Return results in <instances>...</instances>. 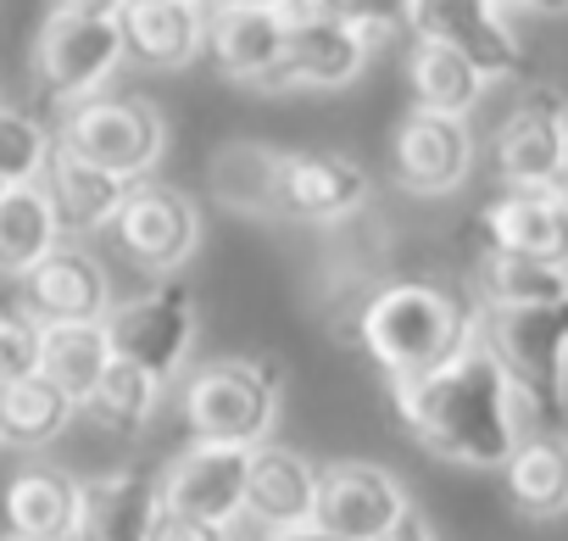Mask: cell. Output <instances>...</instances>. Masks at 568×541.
Segmentation results:
<instances>
[{
	"label": "cell",
	"instance_id": "6da1fadb",
	"mask_svg": "<svg viewBox=\"0 0 568 541\" xmlns=\"http://www.w3.org/2000/svg\"><path fill=\"white\" fill-rule=\"evenodd\" d=\"M390 408L402 430L457 469H501L524 447V397L490 352L485 330L424 374L390 380Z\"/></svg>",
	"mask_w": 568,
	"mask_h": 541
},
{
	"label": "cell",
	"instance_id": "7a4b0ae2",
	"mask_svg": "<svg viewBox=\"0 0 568 541\" xmlns=\"http://www.w3.org/2000/svg\"><path fill=\"white\" fill-rule=\"evenodd\" d=\"M479 324H485V313H474L452 285L390 280L363 297L346 341H357L390 380H402V374H424V369L446 363L452 352H463L479 335Z\"/></svg>",
	"mask_w": 568,
	"mask_h": 541
},
{
	"label": "cell",
	"instance_id": "3957f363",
	"mask_svg": "<svg viewBox=\"0 0 568 541\" xmlns=\"http://www.w3.org/2000/svg\"><path fill=\"white\" fill-rule=\"evenodd\" d=\"M278 391H284V369L273 358H217L184 380L179 402L195 441L262 447L278 419Z\"/></svg>",
	"mask_w": 568,
	"mask_h": 541
},
{
	"label": "cell",
	"instance_id": "277c9868",
	"mask_svg": "<svg viewBox=\"0 0 568 541\" xmlns=\"http://www.w3.org/2000/svg\"><path fill=\"white\" fill-rule=\"evenodd\" d=\"M479 330L535 419L568 413V297L540 308H490Z\"/></svg>",
	"mask_w": 568,
	"mask_h": 541
},
{
	"label": "cell",
	"instance_id": "5b68a950",
	"mask_svg": "<svg viewBox=\"0 0 568 541\" xmlns=\"http://www.w3.org/2000/svg\"><path fill=\"white\" fill-rule=\"evenodd\" d=\"M57 140L95 168L145 179L168 151V118L145 96H90V101L68 107Z\"/></svg>",
	"mask_w": 568,
	"mask_h": 541
},
{
	"label": "cell",
	"instance_id": "8992f818",
	"mask_svg": "<svg viewBox=\"0 0 568 541\" xmlns=\"http://www.w3.org/2000/svg\"><path fill=\"white\" fill-rule=\"evenodd\" d=\"M129 62L123 23L118 18H79V12H51L34 40V79L51 101L79 107L106 90V79Z\"/></svg>",
	"mask_w": 568,
	"mask_h": 541
},
{
	"label": "cell",
	"instance_id": "52a82bcc",
	"mask_svg": "<svg viewBox=\"0 0 568 541\" xmlns=\"http://www.w3.org/2000/svg\"><path fill=\"white\" fill-rule=\"evenodd\" d=\"M195 324H201L195 319V291L179 274L156 280L134 302H112V313H106L112 352L129 358V363H140V369H151L162 385L184 369V358L195 347Z\"/></svg>",
	"mask_w": 568,
	"mask_h": 541
},
{
	"label": "cell",
	"instance_id": "ba28073f",
	"mask_svg": "<svg viewBox=\"0 0 568 541\" xmlns=\"http://www.w3.org/2000/svg\"><path fill=\"white\" fill-rule=\"evenodd\" d=\"M112 234H118V251L134 268L168 280V274H179V268L195 257V246H201V207L184 190L145 179V184L129 190L123 212L112 218Z\"/></svg>",
	"mask_w": 568,
	"mask_h": 541
},
{
	"label": "cell",
	"instance_id": "9c48e42d",
	"mask_svg": "<svg viewBox=\"0 0 568 541\" xmlns=\"http://www.w3.org/2000/svg\"><path fill=\"white\" fill-rule=\"evenodd\" d=\"M368 168L341 151H278L273 218L284 223H346L368 207Z\"/></svg>",
	"mask_w": 568,
	"mask_h": 541
},
{
	"label": "cell",
	"instance_id": "30bf717a",
	"mask_svg": "<svg viewBox=\"0 0 568 541\" xmlns=\"http://www.w3.org/2000/svg\"><path fill=\"white\" fill-rule=\"evenodd\" d=\"M407 29L418 40L452 46L468 62H479L490 79H518L529 73V57L518 34L507 29L496 0H407Z\"/></svg>",
	"mask_w": 568,
	"mask_h": 541
},
{
	"label": "cell",
	"instance_id": "8fae6325",
	"mask_svg": "<svg viewBox=\"0 0 568 541\" xmlns=\"http://www.w3.org/2000/svg\"><path fill=\"white\" fill-rule=\"evenodd\" d=\"M251 452L256 447H229V441H195L162 469V508L195 513L212 524H240L245 513V480H251Z\"/></svg>",
	"mask_w": 568,
	"mask_h": 541
},
{
	"label": "cell",
	"instance_id": "7c38bea8",
	"mask_svg": "<svg viewBox=\"0 0 568 541\" xmlns=\"http://www.w3.org/2000/svg\"><path fill=\"white\" fill-rule=\"evenodd\" d=\"M407 508H413L407 485L379 463L341 458L318 480V530H329L341 541H379Z\"/></svg>",
	"mask_w": 568,
	"mask_h": 541
},
{
	"label": "cell",
	"instance_id": "4fadbf2b",
	"mask_svg": "<svg viewBox=\"0 0 568 541\" xmlns=\"http://www.w3.org/2000/svg\"><path fill=\"white\" fill-rule=\"evenodd\" d=\"M318 480L324 469L307 463L296 447H256L251 452V480H245V513L240 524L256 535H291L318 524Z\"/></svg>",
	"mask_w": 568,
	"mask_h": 541
},
{
	"label": "cell",
	"instance_id": "5bb4252c",
	"mask_svg": "<svg viewBox=\"0 0 568 541\" xmlns=\"http://www.w3.org/2000/svg\"><path fill=\"white\" fill-rule=\"evenodd\" d=\"M390 162H396V184H402L407 196H452V190L474 173L468 118H446V112L413 107V112L396 123Z\"/></svg>",
	"mask_w": 568,
	"mask_h": 541
},
{
	"label": "cell",
	"instance_id": "9a60e30c",
	"mask_svg": "<svg viewBox=\"0 0 568 541\" xmlns=\"http://www.w3.org/2000/svg\"><path fill=\"white\" fill-rule=\"evenodd\" d=\"M374 46H379V34L341 23V18L291 23V51H284L278 73L262 90H346L352 79H363Z\"/></svg>",
	"mask_w": 568,
	"mask_h": 541
},
{
	"label": "cell",
	"instance_id": "2e32d148",
	"mask_svg": "<svg viewBox=\"0 0 568 541\" xmlns=\"http://www.w3.org/2000/svg\"><path fill=\"white\" fill-rule=\"evenodd\" d=\"M562 134H568V107L557 90H535L524 96L507 123L496 129L490 162L507 179V190L518 184H562Z\"/></svg>",
	"mask_w": 568,
	"mask_h": 541
},
{
	"label": "cell",
	"instance_id": "e0dca14e",
	"mask_svg": "<svg viewBox=\"0 0 568 541\" xmlns=\"http://www.w3.org/2000/svg\"><path fill=\"white\" fill-rule=\"evenodd\" d=\"M479 234L496 251L568 268V184H518L479 212Z\"/></svg>",
	"mask_w": 568,
	"mask_h": 541
},
{
	"label": "cell",
	"instance_id": "ac0fdd59",
	"mask_svg": "<svg viewBox=\"0 0 568 541\" xmlns=\"http://www.w3.org/2000/svg\"><path fill=\"white\" fill-rule=\"evenodd\" d=\"M23 313L40 324H90L112 313V280L84 246H57L23 274Z\"/></svg>",
	"mask_w": 568,
	"mask_h": 541
},
{
	"label": "cell",
	"instance_id": "d6986e66",
	"mask_svg": "<svg viewBox=\"0 0 568 541\" xmlns=\"http://www.w3.org/2000/svg\"><path fill=\"white\" fill-rule=\"evenodd\" d=\"M291 51V18L273 12V7H217L206 12V57L223 79L234 84H267Z\"/></svg>",
	"mask_w": 568,
	"mask_h": 541
},
{
	"label": "cell",
	"instance_id": "ffe728a7",
	"mask_svg": "<svg viewBox=\"0 0 568 541\" xmlns=\"http://www.w3.org/2000/svg\"><path fill=\"white\" fill-rule=\"evenodd\" d=\"M162 519V474L156 469H112L84 480L79 541H151Z\"/></svg>",
	"mask_w": 568,
	"mask_h": 541
},
{
	"label": "cell",
	"instance_id": "44dd1931",
	"mask_svg": "<svg viewBox=\"0 0 568 541\" xmlns=\"http://www.w3.org/2000/svg\"><path fill=\"white\" fill-rule=\"evenodd\" d=\"M118 23H123L129 62H140L151 73L190 68L206 51V7L201 0H129Z\"/></svg>",
	"mask_w": 568,
	"mask_h": 541
},
{
	"label": "cell",
	"instance_id": "7402d4cb",
	"mask_svg": "<svg viewBox=\"0 0 568 541\" xmlns=\"http://www.w3.org/2000/svg\"><path fill=\"white\" fill-rule=\"evenodd\" d=\"M79 513L84 480H73L68 469L34 463L7 485V530L18 541H79Z\"/></svg>",
	"mask_w": 568,
	"mask_h": 541
},
{
	"label": "cell",
	"instance_id": "603a6c76",
	"mask_svg": "<svg viewBox=\"0 0 568 541\" xmlns=\"http://www.w3.org/2000/svg\"><path fill=\"white\" fill-rule=\"evenodd\" d=\"M40 179H45V190H51V201H57L62 229H79V234H90V229H112V218L123 212V201H129V190H134V179L84 162V157L68 151L62 140L51 146V162H45Z\"/></svg>",
	"mask_w": 568,
	"mask_h": 541
},
{
	"label": "cell",
	"instance_id": "cb8c5ba5",
	"mask_svg": "<svg viewBox=\"0 0 568 541\" xmlns=\"http://www.w3.org/2000/svg\"><path fill=\"white\" fill-rule=\"evenodd\" d=\"M501 491L518 519H562L568 513V435H524V447L501 463Z\"/></svg>",
	"mask_w": 568,
	"mask_h": 541
},
{
	"label": "cell",
	"instance_id": "d4e9b609",
	"mask_svg": "<svg viewBox=\"0 0 568 541\" xmlns=\"http://www.w3.org/2000/svg\"><path fill=\"white\" fill-rule=\"evenodd\" d=\"M62 246V218L57 201L45 190V179L29 184H7L0 196V274H29L40 257H51Z\"/></svg>",
	"mask_w": 568,
	"mask_h": 541
},
{
	"label": "cell",
	"instance_id": "484cf974",
	"mask_svg": "<svg viewBox=\"0 0 568 541\" xmlns=\"http://www.w3.org/2000/svg\"><path fill=\"white\" fill-rule=\"evenodd\" d=\"M407 84H413V101L424 112H446V118H468L490 84V73L479 62H468L463 51L452 46H435V40H418L413 57H407Z\"/></svg>",
	"mask_w": 568,
	"mask_h": 541
},
{
	"label": "cell",
	"instance_id": "4316f807",
	"mask_svg": "<svg viewBox=\"0 0 568 541\" xmlns=\"http://www.w3.org/2000/svg\"><path fill=\"white\" fill-rule=\"evenodd\" d=\"M73 413H79V402H73L57 380H45V374H29V380L0 385V430H7V447H18V452L51 447V441L68 430Z\"/></svg>",
	"mask_w": 568,
	"mask_h": 541
},
{
	"label": "cell",
	"instance_id": "83f0119b",
	"mask_svg": "<svg viewBox=\"0 0 568 541\" xmlns=\"http://www.w3.org/2000/svg\"><path fill=\"white\" fill-rule=\"evenodd\" d=\"M474 285H479L485 308H540V302L568 297V268L485 246V257L474 262Z\"/></svg>",
	"mask_w": 568,
	"mask_h": 541
},
{
	"label": "cell",
	"instance_id": "f1b7e54d",
	"mask_svg": "<svg viewBox=\"0 0 568 541\" xmlns=\"http://www.w3.org/2000/svg\"><path fill=\"white\" fill-rule=\"evenodd\" d=\"M112 335H106V319H90V324H45V358H40V374L57 380L79 408L90 402V391L101 385V374L112 369Z\"/></svg>",
	"mask_w": 568,
	"mask_h": 541
},
{
	"label": "cell",
	"instance_id": "f546056e",
	"mask_svg": "<svg viewBox=\"0 0 568 541\" xmlns=\"http://www.w3.org/2000/svg\"><path fill=\"white\" fill-rule=\"evenodd\" d=\"M273 173L278 151L256 140H229L212 151V196L240 218H273Z\"/></svg>",
	"mask_w": 568,
	"mask_h": 541
},
{
	"label": "cell",
	"instance_id": "4dcf8cb0",
	"mask_svg": "<svg viewBox=\"0 0 568 541\" xmlns=\"http://www.w3.org/2000/svg\"><path fill=\"white\" fill-rule=\"evenodd\" d=\"M162 408V380L129 358H112V369L101 374V385L90 391L84 413L106 430V435H140Z\"/></svg>",
	"mask_w": 568,
	"mask_h": 541
},
{
	"label": "cell",
	"instance_id": "1f68e13d",
	"mask_svg": "<svg viewBox=\"0 0 568 541\" xmlns=\"http://www.w3.org/2000/svg\"><path fill=\"white\" fill-rule=\"evenodd\" d=\"M57 134H45L29 112L0 107V184H29L45 173Z\"/></svg>",
	"mask_w": 568,
	"mask_h": 541
},
{
	"label": "cell",
	"instance_id": "d6a6232c",
	"mask_svg": "<svg viewBox=\"0 0 568 541\" xmlns=\"http://www.w3.org/2000/svg\"><path fill=\"white\" fill-rule=\"evenodd\" d=\"M291 23H307V18H341V23H357L368 34H390L396 23H407V0H291L284 7Z\"/></svg>",
	"mask_w": 568,
	"mask_h": 541
},
{
	"label": "cell",
	"instance_id": "836d02e7",
	"mask_svg": "<svg viewBox=\"0 0 568 541\" xmlns=\"http://www.w3.org/2000/svg\"><path fill=\"white\" fill-rule=\"evenodd\" d=\"M45 358V324L34 313H0V385L40 374Z\"/></svg>",
	"mask_w": 568,
	"mask_h": 541
},
{
	"label": "cell",
	"instance_id": "e575fe53",
	"mask_svg": "<svg viewBox=\"0 0 568 541\" xmlns=\"http://www.w3.org/2000/svg\"><path fill=\"white\" fill-rule=\"evenodd\" d=\"M151 541H245V524H212V519H195V513H173V508H162Z\"/></svg>",
	"mask_w": 568,
	"mask_h": 541
},
{
	"label": "cell",
	"instance_id": "d590c367",
	"mask_svg": "<svg viewBox=\"0 0 568 541\" xmlns=\"http://www.w3.org/2000/svg\"><path fill=\"white\" fill-rule=\"evenodd\" d=\"M379 541H435V535H429V519H424L418 508H407V513H402V519L379 535Z\"/></svg>",
	"mask_w": 568,
	"mask_h": 541
},
{
	"label": "cell",
	"instance_id": "8d00e7d4",
	"mask_svg": "<svg viewBox=\"0 0 568 541\" xmlns=\"http://www.w3.org/2000/svg\"><path fill=\"white\" fill-rule=\"evenodd\" d=\"M129 0H57V12H79V18H123Z\"/></svg>",
	"mask_w": 568,
	"mask_h": 541
},
{
	"label": "cell",
	"instance_id": "74e56055",
	"mask_svg": "<svg viewBox=\"0 0 568 541\" xmlns=\"http://www.w3.org/2000/svg\"><path fill=\"white\" fill-rule=\"evenodd\" d=\"M496 7H513V12H540V18H557V12H568V0H496Z\"/></svg>",
	"mask_w": 568,
	"mask_h": 541
},
{
	"label": "cell",
	"instance_id": "f35d334b",
	"mask_svg": "<svg viewBox=\"0 0 568 541\" xmlns=\"http://www.w3.org/2000/svg\"><path fill=\"white\" fill-rule=\"evenodd\" d=\"M262 541H341V535H329V530H291V535H262Z\"/></svg>",
	"mask_w": 568,
	"mask_h": 541
},
{
	"label": "cell",
	"instance_id": "ab89813d",
	"mask_svg": "<svg viewBox=\"0 0 568 541\" xmlns=\"http://www.w3.org/2000/svg\"><path fill=\"white\" fill-rule=\"evenodd\" d=\"M229 7H273V12H284L291 0H229Z\"/></svg>",
	"mask_w": 568,
	"mask_h": 541
},
{
	"label": "cell",
	"instance_id": "60d3db41",
	"mask_svg": "<svg viewBox=\"0 0 568 541\" xmlns=\"http://www.w3.org/2000/svg\"><path fill=\"white\" fill-rule=\"evenodd\" d=\"M562 184H568V134H562Z\"/></svg>",
	"mask_w": 568,
	"mask_h": 541
},
{
	"label": "cell",
	"instance_id": "b9f144b4",
	"mask_svg": "<svg viewBox=\"0 0 568 541\" xmlns=\"http://www.w3.org/2000/svg\"><path fill=\"white\" fill-rule=\"evenodd\" d=\"M0 447H7V430H0Z\"/></svg>",
	"mask_w": 568,
	"mask_h": 541
},
{
	"label": "cell",
	"instance_id": "7bdbcfd3",
	"mask_svg": "<svg viewBox=\"0 0 568 541\" xmlns=\"http://www.w3.org/2000/svg\"><path fill=\"white\" fill-rule=\"evenodd\" d=\"M0 196H7V184H0Z\"/></svg>",
	"mask_w": 568,
	"mask_h": 541
},
{
	"label": "cell",
	"instance_id": "ee69618b",
	"mask_svg": "<svg viewBox=\"0 0 568 541\" xmlns=\"http://www.w3.org/2000/svg\"><path fill=\"white\" fill-rule=\"evenodd\" d=\"M7 541H18V535H7Z\"/></svg>",
	"mask_w": 568,
	"mask_h": 541
},
{
	"label": "cell",
	"instance_id": "f6af8a7d",
	"mask_svg": "<svg viewBox=\"0 0 568 541\" xmlns=\"http://www.w3.org/2000/svg\"><path fill=\"white\" fill-rule=\"evenodd\" d=\"M201 7H206V0H201Z\"/></svg>",
	"mask_w": 568,
	"mask_h": 541
}]
</instances>
